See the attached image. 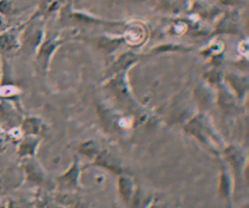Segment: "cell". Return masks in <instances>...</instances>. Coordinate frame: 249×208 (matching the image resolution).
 I'll return each instance as SVG.
<instances>
[{
  "label": "cell",
  "mask_w": 249,
  "mask_h": 208,
  "mask_svg": "<svg viewBox=\"0 0 249 208\" xmlns=\"http://www.w3.org/2000/svg\"><path fill=\"white\" fill-rule=\"evenodd\" d=\"M8 139H7V133L6 129L0 124V154L4 153L8 147Z\"/></svg>",
  "instance_id": "8992f818"
},
{
  "label": "cell",
  "mask_w": 249,
  "mask_h": 208,
  "mask_svg": "<svg viewBox=\"0 0 249 208\" xmlns=\"http://www.w3.org/2000/svg\"><path fill=\"white\" fill-rule=\"evenodd\" d=\"M17 48V42L15 37L8 32L0 35V53L8 54V52H12Z\"/></svg>",
  "instance_id": "7a4b0ae2"
},
{
  "label": "cell",
  "mask_w": 249,
  "mask_h": 208,
  "mask_svg": "<svg viewBox=\"0 0 249 208\" xmlns=\"http://www.w3.org/2000/svg\"><path fill=\"white\" fill-rule=\"evenodd\" d=\"M119 124H120V126H122L124 128H128L131 125V121L127 118H123V119L120 120Z\"/></svg>",
  "instance_id": "52a82bcc"
},
{
  "label": "cell",
  "mask_w": 249,
  "mask_h": 208,
  "mask_svg": "<svg viewBox=\"0 0 249 208\" xmlns=\"http://www.w3.org/2000/svg\"><path fill=\"white\" fill-rule=\"evenodd\" d=\"M0 80H1V59H0Z\"/></svg>",
  "instance_id": "ba28073f"
},
{
  "label": "cell",
  "mask_w": 249,
  "mask_h": 208,
  "mask_svg": "<svg viewBox=\"0 0 249 208\" xmlns=\"http://www.w3.org/2000/svg\"><path fill=\"white\" fill-rule=\"evenodd\" d=\"M35 144H36V141L34 139L22 137L20 139V141L18 142V150H17L18 155L19 156H30L34 151Z\"/></svg>",
  "instance_id": "3957f363"
},
{
  "label": "cell",
  "mask_w": 249,
  "mask_h": 208,
  "mask_svg": "<svg viewBox=\"0 0 249 208\" xmlns=\"http://www.w3.org/2000/svg\"><path fill=\"white\" fill-rule=\"evenodd\" d=\"M20 173L16 166L0 168V194H6L19 184Z\"/></svg>",
  "instance_id": "6da1fadb"
},
{
  "label": "cell",
  "mask_w": 249,
  "mask_h": 208,
  "mask_svg": "<svg viewBox=\"0 0 249 208\" xmlns=\"http://www.w3.org/2000/svg\"><path fill=\"white\" fill-rule=\"evenodd\" d=\"M6 133H7L8 141L12 142V143H15V144L18 143L20 141V139L23 137L22 131H21L19 126L11 127V128L6 130Z\"/></svg>",
  "instance_id": "5b68a950"
},
{
  "label": "cell",
  "mask_w": 249,
  "mask_h": 208,
  "mask_svg": "<svg viewBox=\"0 0 249 208\" xmlns=\"http://www.w3.org/2000/svg\"><path fill=\"white\" fill-rule=\"evenodd\" d=\"M144 38V32L140 28H131L126 31L125 39L129 44H138Z\"/></svg>",
  "instance_id": "277c9868"
}]
</instances>
